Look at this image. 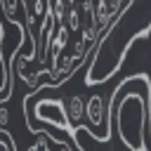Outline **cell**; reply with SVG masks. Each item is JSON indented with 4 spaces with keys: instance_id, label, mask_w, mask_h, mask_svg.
I'll list each match as a JSON object with an SVG mask.
<instances>
[{
    "instance_id": "cell-1",
    "label": "cell",
    "mask_w": 151,
    "mask_h": 151,
    "mask_svg": "<svg viewBox=\"0 0 151 151\" xmlns=\"http://www.w3.org/2000/svg\"><path fill=\"white\" fill-rule=\"evenodd\" d=\"M149 35H151V2H137V5L127 2L125 9L118 14V19L97 40L92 61L85 73V85L92 87L106 83L120 68L130 45Z\"/></svg>"
},
{
    "instance_id": "cell-2",
    "label": "cell",
    "mask_w": 151,
    "mask_h": 151,
    "mask_svg": "<svg viewBox=\"0 0 151 151\" xmlns=\"http://www.w3.org/2000/svg\"><path fill=\"white\" fill-rule=\"evenodd\" d=\"M151 123V78L146 73L127 76L109 101V130L118 134L127 151H149Z\"/></svg>"
},
{
    "instance_id": "cell-3",
    "label": "cell",
    "mask_w": 151,
    "mask_h": 151,
    "mask_svg": "<svg viewBox=\"0 0 151 151\" xmlns=\"http://www.w3.org/2000/svg\"><path fill=\"white\" fill-rule=\"evenodd\" d=\"M85 116H87L90 125L99 132V134L92 137V139H97V142H109V139H111V130H109V106H106V101H104L101 94H92V97L87 99V104H85Z\"/></svg>"
},
{
    "instance_id": "cell-4",
    "label": "cell",
    "mask_w": 151,
    "mask_h": 151,
    "mask_svg": "<svg viewBox=\"0 0 151 151\" xmlns=\"http://www.w3.org/2000/svg\"><path fill=\"white\" fill-rule=\"evenodd\" d=\"M64 106H66V116H68V120H73V123H78V120L85 116V101H83L80 94H71L68 101H66Z\"/></svg>"
}]
</instances>
